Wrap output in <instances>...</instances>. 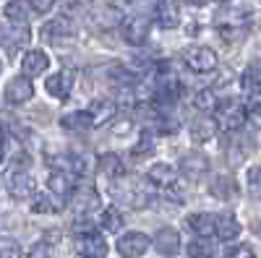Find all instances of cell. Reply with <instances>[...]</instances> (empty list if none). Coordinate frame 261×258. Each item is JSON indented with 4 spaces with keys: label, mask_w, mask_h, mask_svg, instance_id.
<instances>
[{
    "label": "cell",
    "mask_w": 261,
    "mask_h": 258,
    "mask_svg": "<svg viewBox=\"0 0 261 258\" xmlns=\"http://www.w3.org/2000/svg\"><path fill=\"white\" fill-rule=\"evenodd\" d=\"M79 250L81 258H105L107 255V243L99 232H89L79 238Z\"/></svg>",
    "instance_id": "9a60e30c"
},
{
    "label": "cell",
    "mask_w": 261,
    "mask_h": 258,
    "mask_svg": "<svg viewBox=\"0 0 261 258\" xmlns=\"http://www.w3.org/2000/svg\"><path fill=\"white\" fill-rule=\"evenodd\" d=\"M186 3H188V6H196V8H201V6L209 3V0H186Z\"/></svg>",
    "instance_id": "7bdbcfd3"
},
{
    "label": "cell",
    "mask_w": 261,
    "mask_h": 258,
    "mask_svg": "<svg viewBox=\"0 0 261 258\" xmlns=\"http://www.w3.org/2000/svg\"><path fill=\"white\" fill-rule=\"evenodd\" d=\"M42 37L53 45H63V42H71L76 37V24L68 16H58L53 21H47L45 29H42Z\"/></svg>",
    "instance_id": "5b68a950"
},
{
    "label": "cell",
    "mask_w": 261,
    "mask_h": 258,
    "mask_svg": "<svg viewBox=\"0 0 261 258\" xmlns=\"http://www.w3.org/2000/svg\"><path fill=\"white\" fill-rule=\"evenodd\" d=\"M73 204H76L79 214L97 211V206H99V193L92 190V188H76V190H73Z\"/></svg>",
    "instance_id": "7402d4cb"
},
{
    "label": "cell",
    "mask_w": 261,
    "mask_h": 258,
    "mask_svg": "<svg viewBox=\"0 0 261 258\" xmlns=\"http://www.w3.org/2000/svg\"><path fill=\"white\" fill-rule=\"evenodd\" d=\"M251 149H253L251 133H246L243 128H241V131H232L230 138H227V162H230L232 167L243 164V159L251 154Z\"/></svg>",
    "instance_id": "8992f818"
},
{
    "label": "cell",
    "mask_w": 261,
    "mask_h": 258,
    "mask_svg": "<svg viewBox=\"0 0 261 258\" xmlns=\"http://www.w3.org/2000/svg\"><path fill=\"white\" fill-rule=\"evenodd\" d=\"M3 157H6V136L0 131V162H3Z\"/></svg>",
    "instance_id": "b9f144b4"
},
{
    "label": "cell",
    "mask_w": 261,
    "mask_h": 258,
    "mask_svg": "<svg viewBox=\"0 0 261 258\" xmlns=\"http://www.w3.org/2000/svg\"><path fill=\"white\" fill-rule=\"evenodd\" d=\"M251 21V11L243 8H225L217 13V26H220V34L227 39H238Z\"/></svg>",
    "instance_id": "6da1fadb"
},
{
    "label": "cell",
    "mask_w": 261,
    "mask_h": 258,
    "mask_svg": "<svg viewBox=\"0 0 261 258\" xmlns=\"http://www.w3.org/2000/svg\"><path fill=\"white\" fill-rule=\"evenodd\" d=\"M47 66H50V60H47V55L42 52V50H29L24 55V60H21L24 76H42V73L47 71Z\"/></svg>",
    "instance_id": "d6986e66"
},
{
    "label": "cell",
    "mask_w": 261,
    "mask_h": 258,
    "mask_svg": "<svg viewBox=\"0 0 261 258\" xmlns=\"http://www.w3.org/2000/svg\"><path fill=\"white\" fill-rule=\"evenodd\" d=\"M196 107H199V110H212V107H217L214 94L212 92H199L196 94Z\"/></svg>",
    "instance_id": "d590c367"
},
{
    "label": "cell",
    "mask_w": 261,
    "mask_h": 258,
    "mask_svg": "<svg viewBox=\"0 0 261 258\" xmlns=\"http://www.w3.org/2000/svg\"><path fill=\"white\" fill-rule=\"evenodd\" d=\"M73 86H76V73L71 68H63V71H58L55 76L47 78V92L55 99H65L73 92Z\"/></svg>",
    "instance_id": "4fadbf2b"
},
{
    "label": "cell",
    "mask_w": 261,
    "mask_h": 258,
    "mask_svg": "<svg viewBox=\"0 0 261 258\" xmlns=\"http://www.w3.org/2000/svg\"><path fill=\"white\" fill-rule=\"evenodd\" d=\"M6 18H11V24H24L27 26V6H24V0H11V3L6 6Z\"/></svg>",
    "instance_id": "f546056e"
},
{
    "label": "cell",
    "mask_w": 261,
    "mask_h": 258,
    "mask_svg": "<svg viewBox=\"0 0 261 258\" xmlns=\"http://www.w3.org/2000/svg\"><path fill=\"white\" fill-rule=\"evenodd\" d=\"M47 188H50V198L55 201V209H63L73 198V190H76V180H73V172H63L55 169L50 172L47 178Z\"/></svg>",
    "instance_id": "7a4b0ae2"
},
{
    "label": "cell",
    "mask_w": 261,
    "mask_h": 258,
    "mask_svg": "<svg viewBox=\"0 0 261 258\" xmlns=\"http://www.w3.org/2000/svg\"><path fill=\"white\" fill-rule=\"evenodd\" d=\"M246 107L243 104H238L235 99H230V102H222L220 104V110H217V125H222L225 131H241L243 128V123H246Z\"/></svg>",
    "instance_id": "277c9868"
},
{
    "label": "cell",
    "mask_w": 261,
    "mask_h": 258,
    "mask_svg": "<svg viewBox=\"0 0 261 258\" xmlns=\"http://www.w3.org/2000/svg\"><path fill=\"white\" fill-rule=\"evenodd\" d=\"M149 152H151V138H149V136H144L141 146H136V152H134V154H136V157H146Z\"/></svg>",
    "instance_id": "ab89813d"
},
{
    "label": "cell",
    "mask_w": 261,
    "mask_h": 258,
    "mask_svg": "<svg viewBox=\"0 0 261 258\" xmlns=\"http://www.w3.org/2000/svg\"><path fill=\"white\" fill-rule=\"evenodd\" d=\"M225 258H253V250H251V245H235L227 250Z\"/></svg>",
    "instance_id": "8d00e7d4"
},
{
    "label": "cell",
    "mask_w": 261,
    "mask_h": 258,
    "mask_svg": "<svg viewBox=\"0 0 261 258\" xmlns=\"http://www.w3.org/2000/svg\"><path fill=\"white\" fill-rule=\"evenodd\" d=\"M102 227L107 232H118L123 227V214L118 209H105L102 211Z\"/></svg>",
    "instance_id": "1f68e13d"
},
{
    "label": "cell",
    "mask_w": 261,
    "mask_h": 258,
    "mask_svg": "<svg viewBox=\"0 0 261 258\" xmlns=\"http://www.w3.org/2000/svg\"><path fill=\"white\" fill-rule=\"evenodd\" d=\"M175 178H178V172L172 169L170 164H165V162H160V164H154V167L149 169V180L154 183L160 190H162V188L172 190V185H175Z\"/></svg>",
    "instance_id": "ffe728a7"
},
{
    "label": "cell",
    "mask_w": 261,
    "mask_h": 258,
    "mask_svg": "<svg viewBox=\"0 0 261 258\" xmlns=\"http://www.w3.org/2000/svg\"><path fill=\"white\" fill-rule=\"evenodd\" d=\"M154 16H157V24H160L162 29H172V26H178V24H180L178 8H175V6H170V3H160L157 11H154Z\"/></svg>",
    "instance_id": "4316f807"
},
{
    "label": "cell",
    "mask_w": 261,
    "mask_h": 258,
    "mask_svg": "<svg viewBox=\"0 0 261 258\" xmlns=\"http://www.w3.org/2000/svg\"><path fill=\"white\" fill-rule=\"evenodd\" d=\"M149 245H151L149 235H144V232H125L123 238L118 240V253L123 258H141L149 250Z\"/></svg>",
    "instance_id": "ba28073f"
},
{
    "label": "cell",
    "mask_w": 261,
    "mask_h": 258,
    "mask_svg": "<svg viewBox=\"0 0 261 258\" xmlns=\"http://www.w3.org/2000/svg\"><path fill=\"white\" fill-rule=\"evenodd\" d=\"M113 196H115L120 204H128V206H134V209H141V206H146V201H149L146 190H141L134 180H120V183H115Z\"/></svg>",
    "instance_id": "30bf717a"
},
{
    "label": "cell",
    "mask_w": 261,
    "mask_h": 258,
    "mask_svg": "<svg viewBox=\"0 0 261 258\" xmlns=\"http://www.w3.org/2000/svg\"><path fill=\"white\" fill-rule=\"evenodd\" d=\"M206 172H209V159H206V154H201V152H191V154H186V157L180 159V175H183L186 180H191V183L201 180Z\"/></svg>",
    "instance_id": "8fae6325"
},
{
    "label": "cell",
    "mask_w": 261,
    "mask_h": 258,
    "mask_svg": "<svg viewBox=\"0 0 261 258\" xmlns=\"http://www.w3.org/2000/svg\"><path fill=\"white\" fill-rule=\"evenodd\" d=\"M29 26L24 24H0V47H6V50H18V47H24L29 45Z\"/></svg>",
    "instance_id": "9c48e42d"
},
{
    "label": "cell",
    "mask_w": 261,
    "mask_h": 258,
    "mask_svg": "<svg viewBox=\"0 0 261 258\" xmlns=\"http://www.w3.org/2000/svg\"><path fill=\"white\" fill-rule=\"evenodd\" d=\"M99 172H102L105 178H113V180L123 178V159H120L115 152L102 154V157H99Z\"/></svg>",
    "instance_id": "cb8c5ba5"
},
{
    "label": "cell",
    "mask_w": 261,
    "mask_h": 258,
    "mask_svg": "<svg viewBox=\"0 0 261 258\" xmlns=\"http://www.w3.org/2000/svg\"><path fill=\"white\" fill-rule=\"evenodd\" d=\"M183 63L186 68L193 71V73H212L217 66H220V60H217V52L212 47H204V45H193L183 52Z\"/></svg>",
    "instance_id": "3957f363"
},
{
    "label": "cell",
    "mask_w": 261,
    "mask_h": 258,
    "mask_svg": "<svg viewBox=\"0 0 261 258\" xmlns=\"http://www.w3.org/2000/svg\"><path fill=\"white\" fill-rule=\"evenodd\" d=\"M149 29H151V21H149V16L139 13V16L128 18L125 24H123V39L128 42V45H136V47H141L144 42L149 39Z\"/></svg>",
    "instance_id": "52a82bcc"
},
{
    "label": "cell",
    "mask_w": 261,
    "mask_h": 258,
    "mask_svg": "<svg viewBox=\"0 0 261 258\" xmlns=\"http://www.w3.org/2000/svg\"><path fill=\"white\" fill-rule=\"evenodd\" d=\"M6 102L8 104H24L34 97V86L27 76H18V78H11L8 86H6Z\"/></svg>",
    "instance_id": "7c38bea8"
},
{
    "label": "cell",
    "mask_w": 261,
    "mask_h": 258,
    "mask_svg": "<svg viewBox=\"0 0 261 258\" xmlns=\"http://www.w3.org/2000/svg\"><path fill=\"white\" fill-rule=\"evenodd\" d=\"M241 86L243 89H258L261 86V58H253L248 66L243 68V76H241Z\"/></svg>",
    "instance_id": "d4e9b609"
},
{
    "label": "cell",
    "mask_w": 261,
    "mask_h": 258,
    "mask_svg": "<svg viewBox=\"0 0 261 258\" xmlns=\"http://www.w3.org/2000/svg\"><path fill=\"white\" fill-rule=\"evenodd\" d=\"M34 211H37V214H47V211H53V206H50V201H47L45 196H39V198L34 201Z\"/></svg>",
    "instance_id": "f35d334b"
},
{
    "label": "cell",
    "mask_w": 261,
    "mask_h": 258,
    "mask_svg": "<svg viewBox=\"0 0 261 258\" xmlns=\"http://www.w3.org/2000/svg\"><path fill=\"white\" fill-rule=\"evenodd\" d=\"M128 128H130V120H120L115 123V133H128Z\"/></svg>",
    "instance_id": "60d3db41"
},
{
    "label": "cell",
    "mask_w": 261,
    "mask_h": 258,
    "mask_svg": "<svg viewBox=\"0 0 261 258\" xmlns=\"http://www.w3.org/2000/svg\"><path fill=\"white\" fill-rule=\"evenodd\" d=\"M154 245H157V250L160 253H175L178 248H180V235L172 230V227H162L160 232H157V238H154Z\"/></svg>",
    "instance_id": "603a6c76"
},
{
    "label": "cell",
    "mask_w": 261,
    "mask_h": 258,
    "mask_svg": "<svg viewBox=\"0 0 261 258\" xmlns=\"http://www.w3.org/2000/svg\"><path fill=\"white\" fill-rule=\"evenodd\" d=\"M209 190H212L214 198H222V201H235L238 196H241V193H238V183L230 175H217L212 180Z\"/></svg>",
    "instance_id": "e0dca14e"
},
{
    "label": "cell",
    "mask_w": 261,
    "mask_h": 258,
    "mask_svg": "<svg viewBox=\"0 0 261 258\" xmlns=\"http://www.w3.org/2000/svg\"><path fill=\"white\" fill-rule=\"evenodd\" d=\"M248 190H251V196L261 198V167H253L248 172Z\"/></svg>",
    "instance_id": "e575fe53"
},
{
    "label": "cell",
    "mask_w": 261,
    "mask_h": 258,
    "mask_svg": "<svg viewBox=\"0 0 261 258\" xmlns=\"http://www.w3.org/2000/svg\"><path fill=\"white\" fill-rule=\"evenodd\" d=\"M123 21V13L118 6H99L94 13V26L97 29H115Z\"/></svg>",
    "instance_id": "44dd1931"
},
{
    "label": "cell",
    "mask_w": 261,
    "mask_h": 258,
    "mask_svg": "<svg viewBox=\"0 0 261 258\" xmlns=\"http://www.w3.org/2000/svg\"><path fill=\"white\" fill-rule=\"evenodd\" d=\"M60 123H63V128H68V131H89V128H94V120H92V115L86 110L65 115Z\"/></svg>",
    "instance_id": "484cf974"
},
{
    "label": "cell",
    "mask_w": 261,
    "mask_h": 258,
    "mask_svg": "<svg viewBox=\"0 0 261 258\" xmlns=\"http://www.w3.org/2000/svg\"><path fill=\"white\" fill-rule=\"evenodd\" d=\"M29 258H55V248H53L47 240H42V243L32 245V250H29Z\"/></svg>",
    "instance_id": "836d02e7"
},
{
    "label": "cell",
    "mask_w": 261,
    "mask_h": 258,
    "mask_svg": "<svg viewBox=\"0 0 261 258\" xmlns=\"http://www.w3.org/2000/svg\"><path fill=\"white\" fill-rule=\"evenodd\" d=\"M29 6L34 8V13H50L55 0H29Z\"/></svg>",
    "instance_id": "74e56055"
},
{
    "label": "cell",
    "mask_w": 261,
    "mask_h": 258,
    "mask_svg": "<svg viewBox=\"0 0 261 258\" xmlns=\"http://www.w3.org/2000/svg\"><path fill=\"white\" fill-rule=\"evenodd\" d=\"M220 3H227V0H220Z\"/></svg>",
    "instance_id": "ee69618b"
},
{
    "label": "cell",
    "mask_w": 261,
    "mask_h": 258,
    "mask_svg": "<svg viewBox=\"0 0 261 258\" xmlns=\"http://www.w3.org/2000/svg\"><path fill=\"white\" fill-rule=\"evenodd\" d=\"M0 258H24L21 245L11 238H0Z\"/></svg>",
    "instance_id": "d6a6232c"
},
{
    "label": "cell",
    "mask_w": 261,
    "mask_h": 258,
    "mask_svg": "<svg viewBox=\"0 0 261 258\" xmlns=\"http://www.w3.org/2000/svg\"><path fill=\"white\" fill-rule=\"evenodd\" d=\"M214 253V245L209 238H196L191 245H188V255L191 258H212Z\"/></svg>",
    "instance_id": "4dcf8cb0"
},
{
    "label": "cell",
    "mask_w": 261,
    "mask_h": 258,
    "mask_svg": "<svg viewBox=\"0 0 261 258\" xmlns=\"http://www.w3.org/2000/svg\"><path fill=\"white\" fill-rule=\"evenodd\" d=\"M188 227L199 235V238H209L214 232V217L212 214H193V217H188Z\"/></svg>",
    "instance_id": "83f0119b"
},
{
    "label": "cell",
    "mask_w": 261,
    "mask_h": 258,
    "mask_svg": "<svg viewBox=\"0 0 261 258\" xmlns=\"http://www.w3.org/2000/svg\"><path fill=\"white\" fill-rule=\"evenodd\" d=\"M8 190H11L13 198H29V196H34L37 185H34V178L27 169H16L8 178Z\"/></svg>",
    "instance_id": "5bb4252c"
},
{
    "label": "cell",
    "mask_w": 261,
    "mask_h": 258,
    "mask_svg": "<svg viewBox=\"0 0 261 258\" xmlns=\"http://www.w3.org/2000/svg\"><path fill=\"white\" fill-rule=\"evenodd\" d=\"M92 115V120H94V125H102V123H107L113 115H115V107L110 104V102H105V99H99V102H94L89 110H86Z\"/></svg>",
    "instance_id": "f1b7e54d"
},
{
    "label": "cell",
    "mask_w": 261,
    "mask_h": 258,
    "mask_svg": "<svg viewBox=\"0 0 261 258\" xmlns=\"http://www.w3.org/2000/svg\"><path fill=\"white\" fill-rule=\"evenodd\" d=\"M217 128H220V125H217V120L212 115H201V118H196L191 123V138L196 144H204V141H209L217 133Z\"/></svg>",
    "instance_id": "ac0fdd59"
},
{
    "label": "cell",
    "mask_w": 261,
    "mask_h": 258,
    "mask_svg": "<svg viewBox=\"0 0 261 258\" xmlns=\"http://www.w3.org/2000/svg\"><path fill=\"white\" fill-rule=\"evenodd\" d=\"M214 235L220 240H235L238 235H241V222H238L230 211H222V214H217L214 217Z\"/></svg>",
    "instance_id": "2e32d148"
}]
</instances>
